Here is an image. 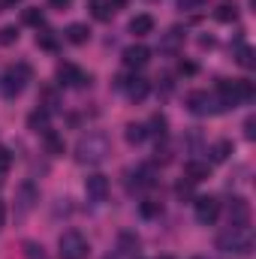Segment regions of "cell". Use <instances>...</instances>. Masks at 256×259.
Segmentation results:
<instances>
[{"label": "cell", "mask_w": 256, "mask_h": 259, "mask_svg": "<svg viewBox=\"0 0 256 259\" xmlns=\"http://www.w3.org/2000/svg\"><path fill=\"white\" fill-rule=\"evenodd\" d=\"M112 154V142L106 133L94 130V133H84L78 142H75V160L81 166H100L106 157Z\"/></svg>", "instance_id": "6da1fadb"}, {"label": "cell", "mask_w": 256, "mask_h": 259, "mask_svg": "<svg viewBox=\"0 0 256 259\" xmlns=\"http://www.w3.org/2000/svg\"><path fill=\"white\" fill-rule=\"evenodd\" d=\"M253 81H247V78H241V81H229V78H220L217 81V103H220V109H235V106H241V103H250L253 100Z\"/></svg>", "instance_id": "7a4b0ae2"}, {"label": "cell", "mask_w": 256, "mask_h": 259, "mask_svg": "<svg viewBox=\"0 0 256 259\" xmlns=\"http://www.w3.org/2000/svg\"><path fill=\"white\" fill-rule=\"evenodd\" d=\"M250 247H253V232H250V226H229L226 232L217 235V250H223V253L247 256Z\"/></svg>", "instance_id": "3957f363"}, {"label": "cell", "mask_w": 256, "mask_h": 259, "mask_svg": "<svg viewBox=\"0 0 256 259\" xmlns=\"http://www.w3.org/2000/svg\"><path fill=\"white\" fill-rule=\"evenodd\" d=\"M88 238L78 229H66L64 235L58 238V253L61 259H88Z\"/></svg>", "instance_id": "277c9868"}, {"label": "cell", "mask_w": 256, "mask_h": 259, "mask_svg": "<svg viewBox=\"0 0 256 259\" xmlns=\"http://www.w3.org/2000/svg\"><path fill=\"white\" fill-rule=\"evenodd\" d=\"M30 81V69L24 64L18 66H9L6 72H3V78H0V91H3V97L6 100H15L21 91H24V84Z\"/></svg>", "instance_id": "5b68a950"}, {"label": "cell", "mask_w": 256, "mask_h": 259, "mask_svg": "<svg viewBox=\"0 0 256 259\" xmlns=\"http://www.w3.org/2000/svg\"><path fill=\"white\" fill-rule=\"evenodd\" d=\"M187 109H190L193 115L205 118V115H217L220 112V103L208 91H193V94H187Z\"/></svg>", "instance_id": "8992f818"}, {"label": "cell", "mask_w": 256, "mask_h": 259, "mask_svg": "<svg viewBox=\"0 0 256 259\" xmlns=\"http://www.w3.org/2000/svg\"><path fill=\"white\" fill-rule=\"evenodd\" d=\"M36 202H39V190H36L30 181H24V184L18 187V193H15V217H27Z\"/></svg>", "instance_id": "52a82bcc"}, {"label": "cell", "mask_w": 256, "mask_h": 259, "mask_svg": "<svg viewBox=\"0 0 256 259\" xmlns=\"http://www.w3.org/2000/svg\"><path fill=\"white\" fill-rule=\"evenodd\" d=\"M217 217H220V202L214 196H199L196 199V220L202 226H211Z\"/></svg>", "instance_id": "ba28073f"}, {"label": "cell", "mask_w": 256, "mask_h": 259, "mask_svg": "<svg viewBox=\"0 0 256 259\" xmlns=\"http://www.w3.org/2000/svg\"><path fill=\"white\" fill-rule=\"evenodd\" d=\"M229 226H250V205L247 199L235 196L229 205Z\"/></svg>", "instance_id": "9c48e42d"}, {"label": "cell", "mask_w": 256, "mask_h": 259, "mask_svg": "<svg viewBox=\"0 0 256 259\" xmlns=\"http://www.w3.org/2000/svg\"><path fill=\"white\" fill-rule=\"evenodd\" d=\"M84 193H88L91 202H106V196H109V178L106 175H91L84 181Z\"/></svg>", "instance_id": "30bf717a"}, {"label": "cell", "mask_w": 256, "mask_h": 259, "mask_svg": "<svg viewBox=\"0 0 256 259\" xmlns=\"http://www.w3.org/2000/svg\"><path fill=\"white\" fill-rule=\"evenodd\" d=\"M58 78H61V84H66V88H78V84L91 81V75H84L78 66H72V64H61L58 66Z\"/></svg>", "instance_id": "8fae6325"}, {"label": "cell", "mask_w": 256, "mask_h": 259, "mask_svg": "<svg viewBox=\"0 0 256 259\" xmlns=\"http://www.w3.org/2000/svg\"><path fill=\"white\" fill-rule=\"evenodd\" d=\"M208 175H211V166H208V163H202V160H187V163H184V178L193 181V184L205 181Z\"/></svg>", "instance_id": "7c38bea8"}, {"label": "cell", "mask_w": 256, "mask_h": 259, "mask_svg": "<svg viewBox=\"0 0 256 259\" xmlns=\"http://www.w3.org/2000/svg\"><path fill=\"white\" fill-rule=\"evenodd\" d=\"M121 88L127 91V97H130V100H136V103H139V100H145V97H148V91H151V84H148L145 78H139V75H136V78H130V81H121Z\"/></svg>", "instance_id": "4fadbf2b"}, {"label": "cell", "mask_w": 256, "mask_h": 259, "mask_svg": "<svg viewBox=\"0 0 256 259\" xmlns=\"http://www.w3.org/2000/svg\"><path fill=\"white\" fill-rule=\"evenodd\" d=\"M148 61H151V52L145 46H130V49H124V64L127 66H145Z\"/></svg>", "instance_id": "5bb4252c"}, {"label": "cell", "mask_w": 256, "mask_h": 259, "mask_svg": "<svg viewBox=\"0 0 256 259\" xmlns=\"http://www.w3.org/2000/svg\"><path fill=\"white\" fill-rule=\"evenodd\" d=\"M66 39H69L72 46H84V42L91 39V27H88V24H81V21H75V24H69V27H66Z\"/></svg>", "instance_id": "9a60e30c"}, {"label": "cell", "mask_w": 256, "mask_h": 259, "mask_svg": "<svg viewBox=\"0 0 256 259\" xmlns=\"http://www.w3.org/2000/svg\"><path fill=\"white\" fill-rule=\"evenodd\" d=\"M130 33H133V36H148V33H154V18H151V15H136V18L130 21Z\"/></svg>", "instance_id": "2e32d148"}, {"label": "cell", "mask_w": 256, "mask_h": 259, "mask_svg": "<svg viewBox=\"0 0 256 259\" xmlns=\"http://www.w3.org/2000/svg\"><path fill=\"white\" fill-rule=\"evenodd\" d=\"M208 154H211V163H223V160H229V154H232V142L220 139V142H214V145L208 148Z\"/></svg>", "instance_id": "e0dca14e"}, {"label": "cell", "mask_w": 256, "mask_h": 259, "mask_svg": "<svg viewBox=\"0 0 256 259\" xmlns=\"http://www.w3.org/2000/svg\"><path fill=\"white\" fill-rule=\"evenodd\" d=\"M91 12L97 21H109L115 15V6H112V0H91Z\"/></svg>", "instance_id": "ac0fdd59"}, {"label": "cell", "mask_w": 256, "mask_h": 259, "mask_svg": "<svg viewBox=\"0 0 256 259\" xmlns=\"http://www.w3.org/2000/svg\"><path fill=\"white\" fill-rule=\"evenodd\" d=\"M27 124H30V130H33V133H46V130H49V112H46V109L33 112V115L27 118Z\"/></svg>", "instance_id": "d6986e66"}, {"label": "cell", "mask_w": 256, "mask_h": 259, "mask_svg": "<svg viewBox=\"0 0 256 259\" xmlns=\"http://www.w3.org/2000/svg\"><path fill=\"white\" fill-rule=\"evenodd\" d=\"M214 15H217V21H235L238 18V6L235 3H220Z\"/></svg>", "instance_id": "ffe728a7"}, {"label": "cell", "mask_w": 256, "mask_h": 259, "mask_svg": "<svg viewBox=\"0 0 256 259\" xmlns=\"http://www.w3.org/2000/svg\"><path fill=\"white\" fill-rule=\"evenodd\" d=\"M145 136H148V127H145V124H127V142L130 145L145 142Z\"/></svg>", "instance_id": "44dd1931"}, {"label": "cell", "mask_w": 256, "mask_h": 259, "mask_svg": "<svg viewBox=\"0 0 256 259\" xmlns=\"http://www.w3.org/2000/svg\"><path fill=\"white\" fill-rule=\"evenodd\" d=\"M46 148L58 157V154H64V139L58 136V133H52V130H46Z\"/></svg>", "instance_id": "7402d4cb"}, {"label": "cell", "mask_w": 256, "mask_h": 259, "mask_svg": "<svg viewBox=\"0 0 256 259\" xmlns=\"http://www.w3.org/2000/svg\"><path fill=\"white\" fill-rule=\"evenodd\" d=\"M24 256L27 259H46V250H42V244H36V241H24Z\"/></svg>", "instance_id": "603a6c76"}, {"label": "cell", "mask_w": 256, "mask_h": 259, "mask_svg": "<svg viewBox=\"0 0 256 259\" xmlns=\"http://www.w3.org/2000/svg\"><path fill=\"white\" fill-rule=\"evenodd\" d=\"M142 214H145V217H157V214H163V205L154 202V199H145V202H142Z\"/></svg>", "instance_id": "cb8c5ba5"}, {"label": "cell", "mask_w": 256, "mask_h": 259, "mask_svg": "<svg viewBox=\"0 0 256 259\" xmlns=\"http://www.w3.org/2000/svg\"><path fill=\"white\" fill-rule=\"evenodd\" d=\"M181 39H184V33H181V30L175 27V30H169V36L163 39V49H175V46H178Z\"/></svg>", "instance_id": "d4e9b609"}, {"label": "cell", "mask_w": 256, "mask_h": 259, "mask_svg": "<svg viewBox=\"0 0 256 259\" xmlns=\"http://www.w3.org/2000/svg\"><path fill=\"white\" fill-rule=\"evenodd\" d=\"M238 64H241V66H253V52H250L247 46H241V49H238Z\"/></svg>", "instance_id": "484cf974"}, {"label": "cell", "mask_w": 256, "mask_h": 259, "mask_svg": "<svg viewBox=\"0 0 256 259\" xmlns=\"http://www.w3.org/2000/svg\"><path fill=\"white\" fill-rule=\"evenodd\" d=\"M205 3H208V0H178V6L187 9V12H193V9H205Z\"/></svg>", "instance_id": "4316f807"}, {"label": "cell", "mask_w": 256, "mask_h": 259, "mask_svg": "<svg viewBox=\"0 0 256 259\" xmlns=\"http://www.w3.org/2000/svg\"><path fill=\"white\" fill-rule=\"evenodd\" d=\"M151 127H157V130H151V133L163 136V133H166V118H163V115H154V118H151Z\"/></svg>", "instance_id": "83f0119b"}, {"label": "cell", "mask_w": 256, "mask_h": 259, "mask_svg": "<svg viewBox=\"0 0 256 259\" xmlns=\"http://www.w3.org/2000/svg\"><path fill=\"white\" fill-rule=\"evenodd\" d=\"M24 21H27V24H42V12H39V9H27V12H24Z\"/></svg>", "instance_id": "f1b7e54d"}, {"label": "cell", "mask_w": 256, "mask_h": 259, "mask_svg": "<svg viewBox=\"0 0 256 259\" xmlns=\"http://www.w3.org/2000/svg\"><path fill=\"white\" fill-rule=\"evenodd\" d=\"M18 39V30L15 27H3L0 30V42H15Z\"/></svg>", "instance_id": "f546056e"}, {"label": "cell", "mask_w": 256, "mask_h": 259, "mask_svg": "<svg viewBox=\"0 0 256 259\" xmlns=\"http://www.w3.org/2000/svg\"><path fill=\"white\" fill-rule=\"evenodd\" d=\"M175 193L181 196V199H184V196H190V193H193V181H187V178H184V181H178V187H175Z\"/></svg>", "instance_id": "4dcf8cb0"}, {"label": "cell", "mask_w": 256, "mask_h": 259, "mask_svg": "<svg viewBox=\"0 0 256 259\" xmlns=\"http://www.w3.org/2000/svg\"><path fill=\"white\" fill-rule=\"evenodd\" d=\"M69 3H72V0H52V6H55V9H66Z\"/></svg>", "instance_id": "1f68e13d"}, {"label": "cell", "mask_w": 256, "mask_h": 259, "mask_svg": "<svg viewBox=\"0 0 256 259\" xmlns=\"http://www.w3.org/2000/svg\"><path fill=\"white\" fill-rule=\"evenodd\" d=\"M181 72H187V75H193V72H196V64H181Z\"/></svg>", "instance_id": "d6a6232c"}, {"label": "cell", "mask_w": 256, "mask_h": 259, "mask_svg": "<svg viewBox=\"0 0 256 259\" xmlns=\"http://www.w3.org/2000/svg\"><path fill=\"white\" fill-rule=\"evenodd\" d=\"M3 220H6V208H3V202H0V226H3Z\"/></svg>", "instance_id": "836d02e7"}, {"label": "cell", "mask_w": 256, "mask_h": 259, "mask_svg": "<svg viewBox=\"0 0 256 259\" xmlns=\"http://www.w3.org/2000/svg\"><path fill=\"white\" fill-rule=\"evenodd\" d=\"M6 3H18V0H6Z\"/></svg>", "instance_id": "e575fe53"}]
</instances>
